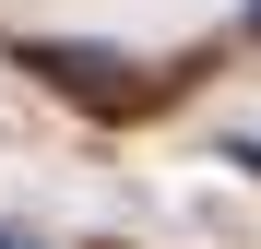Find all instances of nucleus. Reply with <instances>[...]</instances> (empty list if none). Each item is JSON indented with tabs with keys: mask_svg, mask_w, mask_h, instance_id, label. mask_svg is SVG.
<instances>
[{
	"mask_svg": "<svg viewBox=\"0 0 261 249\" xmlns=\"http://www.w3.org/2000/svg\"><path fill=\"white\" fill-rule=\"evenodd\" d=\"M24 71L48 83V95H71V107H95V119H119V107H154V83L130 71L119 48H71V36H24Z\"/></svg>",
	"mask_w": 261,
	"mask_h": 249,
	"instance_id": "f257e3e1",
	"label": "nucleus"
},
{
	"mask_svg": "<svg viewBox=\"0 0 261 249\" xmlns=\"http://www.w3.org/2000/svg\"><path fill=\"white\" fill-rule=\"evenodd\" d=\"M0 249H36V237H24V226H0Z\"/></svg>",
	"mask_w": 261,
	"mask_h": 249,
	"instance_id": "f03ea898",
	"label": "nucleus"
},
{
	"mask_svg": "<svg viewBox=\"0 0 261 249\" xmlns=\"http://www.w3.org/2000/svg\"><path fill=\"white\" fill-rule=\"evenodd\" d=\"M249 36H261V0H249Z\"/></svg>",
	"mask_w": 261,
	"mask_h": 249,
	"instance_id": "7ed1b4c3",
	"label": "nucleus"
}]
</instances>
